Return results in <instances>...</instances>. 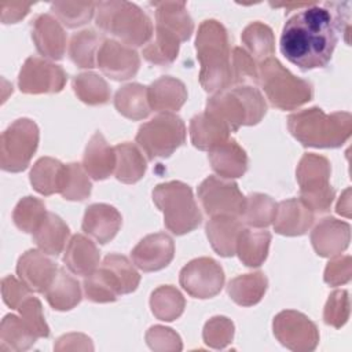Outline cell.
<instances>
[{
    "mask_svg": "<svg viewBox=\"0 0 352 352\" xmlns=\"http://www.w3.org/2000/svg\"><path fill=\"white\" fill-rule=\"evenodd\" d=\"M100 260V253L96 245L81 234H76L67 242L63 263L70 272L81 276H88L94 271Z\"/></svg>",
    "mask_w": 352,
    "mask_h": 352,
    "instance_id": "25",
    "label": "cell"
},
{
    "mask_svg": "<svg viewBox=\"0 0 352 352\" xmlns=\"http://www.w3.org/2000/svg\"><path fill=\"white\" fill-rule=\"evenodd\" d=\"M351 190L346 188L341 197V199L337 204V213L349 217L351 216Z\"/></svg>",
    "mask_w": 352,
    "mask_h": 352,
    "instance_id": "56",
    "label": "cell"
},
{
    "mask_svg": "<svg viewBox=\"0 0 352 352\" xmlns=\"http://www.w3.org/2000/svg\"><path fill=\"white\" fill-rule=\"evenodd\" d=\"M274 334L282 345L297 352L314 351L319 342L316 324L293 309L282 311L274 318Z\"/></svg>",
    "mask_w": 352,
    "mask_h": 352,
    "instance_id": "12",
    "label": "cell"
},
{
    "mask_svg": "<svg viewBox=\"0 0 352 352\" xmlns=\"http://www.w3.org/2000/svg\"><path fill=\"white\" fill-rule=\"evenodd\" d=\"M257 81L270 103L280 110H294L309 102L314 95L311 82L292 74L274 56L260 62Z\"/></svg>",
    "mask_w": 352,
    "mask_h": 352,
    "instance_id": "6",
    "label": "cell"
},
{
    "mask_svg": "<svg viewBox=\"0 0 352 352\" xmlns=\"http://www.w3.org/2000/svg\"><path fill=\"white\" fill-rule=\"evenodd\" d=\"M153 201L164 213L165 227L176 235L195 230L202 221L192 190L183 182L172 180L158 184L153 190Z\"/></svg>",
    "mask_w": 352,
    "mask_h": 352,
    "instance_id": "7",
    "label": "cell"
},
{
    "mask_svg": "<svg viewBox=\"0 0 352 352\" xmlns=\"http://www.w3.org/2000/svg\"><path fill=\"white\" fill-rule=\"evenodd\" d=\"M349 32V3H312L289 18L282 29L280 52L301 70L324 67L334 52L338 33Z\"/></svg>",
    "mask_w": 352,
    "mask_h": 352,
    "instance_id": "1",
    "label": "cell"
},
{
    "mask_svg": "<svg viewBox=\"0 0 352 352\" xmlns=\"http://www.w3.org/2000/svg\"><path fill=\"white\" fill-rule=\"evenodd\" d=\"M190 138L194 147L209 151L212 147L230 139V129L217 118L204 111L191 118Z\"/></svg>",
    "mask_w": 352,
    "mask_h": 352,
    "instance_id": "30",
    "label": "cell"
},
{
    "mask_svg": "<svg viewBox=\"0 0 352 352\" xmlns=\"http://www.w3.org/2000/svg\"><path fill=\"white\" fill-rule=\"evenodd\" d=\"M67 76L65 70L43 58L29 56L18 76V87L23 94H55L63 89Z\"/></svg>",
    "mask_w": 352,
    "mask_h": 352,
    "instance_id": "14",
    "label": "cell"
},
{
    "mask_svg": "<svg viewBox=\"0 0 352 352\" xmlns=\"http://www.w3.org/2000/svg\"><path fill=\"white\" fill-rule=\"evenodd\" d=\"M349 241V224L334 217L322 219L311 232L312 246L322 257H334L341 254L348 248Z\"/></svg>",
    "mask_w": 352,
    "mask_h": 352,
    "instance_id": "18",
    "label": "cell"
},
{
    "mask_svg": "<svg viewBox=\"0 0 352 352\" xmlns=\"http://www.w3.org/2000/svg\"><path fill=\"white\" fill-rule=\"evenodd\" d=\"M32 38L37 51L52 60L63 58L66 51V33L56 18L40 14L32 22Z\"/></svg>",
    "mask_w": 352,
    "mask_h": 352,
    "instance_id": "19",
    "label": "cell"
},
{
    "mask_svg": "<svg viewBox=\"0 0 352 352\" xmlns=\"http://www.w3.org/2000/svg\"><path fill=\"white\" fill-rule=\"evenodd\" d=\"M155 7L157 26H161L179 37L180 41H186L191 37L194 23L187 12L186 3L183 1H155L151 3Z\"/></svg>",
    "mask_w": 352,
    "mask_h": 352,
    "instance_id": "27",
    "label": "cell"
},
{
    "mask_svg": "<svg viewBox=\"0 0 352 352\" xmlns=\"http://www.w3.org/2000/svg\"><path fill=\"white\" fill-rule=\"evenodd\" d=\"M96 3L92 1H55L51 4V11L66 28H78L85 25L92 18Z\"/></svg>",
    "mask_w": 352,
    "mask_h": 352,
    "instance_id": "45",
    "label": "cell"
},
{
    "mask_svg": "<svg viewBox=\"0 0 352 352\" xmlns=\"http://www.w3.org/2000/svg\"><path fill=\"white\" fill-rule=\"evenodd\" d=\"M197 58L201 63L199 82L206 92H220L232 82L231 52L226 28L216 19L204 21L195 40Z\"/></svg>",
    "mask_w": 352,
    "mask_h": 352,
    "instance_id": "2",
    "label": "cell"
},
{
    "mask_svg": "<svg viewBox=\"0 0 352 352\" xmlns=\"http://www.w3.org/2000/svg\"><path fill=\"white\" fill-rule=\"evenodd\" d=\"M99 270L107 278L118 296L132 293L139 286L140 275L125 256L117 253L107 254Z\"/></svg>",
    "mask_w": 352,
    "mask_h": 352,
    "instance_id": "28",
    "label": "cell"
},
{
    "mask_svg": "<svg viewBox=\"0 0 352 352\" xmlns=\"http://www.w3.org/2000/svg\"><path fill=\"white\" fill-rule=\"evenodd\" d=\"M1 294L4 302L12 308L16 309L19 304L30 294V290L22 283V280L14 278L12 275L4 276L1 279Z\"/></svg>",
    "mask_w": 352,
    "mask_h": 352,
    "instance_id": "54",
    "label": "cell"
},
{
    "mask_svg": "<svg viewBox=\"0 0 352 352\" xmlns=\"http://www.w3.org/2000/svg\"><path fill=\"white\" fill-rule=\"evenodd\" d=\"M147 99L150 110L170 113L186 103L187 88L180 80L165 76L147 87Z\"/></svg>",
    "mask_w": 352,
    "mask_h": 352,
    "instance_id": "23",
    "label": "cell"
},
{
    "mask_svg": "<svg viewBox=\"0 0 352 352\" xmlns=\"http://www.w3.org/2000/svg\"><path fill=\"white\" fill-rule=\"evenodd\" d=\"M209 162L213 170L224 179L241 177L248 169V155L234 139L212 147L209 150Z\"/></svg>",
    "mask_w": 352,
    "mask_h": 352,
    "instance_id": "22",
    "label": "cell"
},
{
    "mask_svg": "<svg viewBox=\"0 0 352 352\" xmlns=\"http://www.w3.org/2000/svg\"><path fill=\"white\" fill-rule=\"evenodd\" d=\"M351 274H352L351 256H341L327 263L323 279L330 286H340L351 280Z\"/></svg>",
    "mask_w": 352,
    "mask_h": 352,
    "instance_id": "53",
    "label": "cell"
},
{
    "mask_svg": "<svg viewBox=\"0 0 352 352\" xmlns=\"http://www.w3.org/2000/svg\"><path fill=\"white\" fill-rule=\"evenodd\" d=\"M231 73L234 84L256 82L258 80V67L256 66L252 55L241 48L235 47L231 54Z\"/></svg>",
    "mask_w": 352,
    "mask_h": 352,
    "instance_id": "49",
    "label": "cell"
},
{
    "mask_svg": "<svg viewBox=\"0 0 352 352\" xmlns=\"http://www.w3.org/2000/svg\"><path fill=\"white\" fill-rule=\"evenodd\" d=\"M267 278L263 272L245 274L230 280L227 292L231 300L238 305L252 307L263 298L267 290Z\"/></svg>",
    "mask_w": 352,
    "mask_h": 352,
    "instance_id": "36",
    "label": "cell"
},
{
    "mask_svg": "<svg viewBox=\"0 0 352 352\" xmlns=\"http://www.w3.org/2000/svg\"><path fill=\"white\" fill-rule=\"evenodd\" d=\"M150 307L157 319L172 322L183 314L186 300L176 287L165 285L157 287L151 293Z\"/></svg>",
    "mask_w": 352,
    "mask_h": 352,
    "instance_id": "39",
    "label": "cell"
},
{
    "mask_svg": "<svg viewBox=\"0 0 352 352\" xmlns=\"http://www.w3.org/2000/svg\"><path fill=\"white\" fill-rule=\"evenodd\" d=\"M349 318V297L346 290H336L329 296L324 305L323 319L326 324L336 329L342 327Z\"/></svg>",
    "mask_w": 352,
    "mask_h": 352,
    "instance_id": "50",
    "label": "cell"
},
{
    "mask_svg": "<svg viewBox=\"0 0 352 352\" xmlns=\"http://www.w3.org/2000/svg\"><path fill=\"white\" fill-rule=\"evenodd\" d=\"M205 111L223 122L230 132H235L243 125L258 124L267 111V103L253 85H239L210 96Z\"/></svg>",
    "mask_w": 352,
    "mask_h": 352,
    "instance_id": "4",
    "label": "cell"
},
{
    "mask_svg": "<svg viewBox=\"0 0 352 352\" xmlns=\"http://www.w3.org/2000/svg\"><path fill=\"white\" fill-rule=\"evenodd\" d=\"M287 129L305 147L336 148L349 139L352 116L346 111L326 114L319 107H311L292 113Z\"/></svg>",
    "mask_w": 352,
    "mask_h": 352,
    "instance_id": "3",
    "label": "cell"
},
{
    "mask_svg": "<svg viewBox=\"0 0 352 352\" xmlns=\"http://www.w3.org/2000/svg\"><path fill=\"white\" fill-rule=\"evenodd\" d=\"M98 67L113 80L133 77L140 66L138 52L120 41L104 40L96 55Z\"/></svg>",
    "mask_w": 352,
    "mask_h": 352,
    "instance_id": "15",
    "label": "cell"
},
{
    "mask_svg": "<svg viewBox=\"0 0 352 352\" xmlns=\"http://www.w3.org/2000/svg\"><path fill=\"white\" fill-rule=\"evenodd\" d=\"M103 41V37L92 29L76 33L69 45V56L72 62L82 69L95 67V55H98Z\"/></svg>",
    "mask_w": 352,
    "mask_h": 352,
    "instance_id": "40",
    "label": "cell"
},
{
    "mask_svg": "<svg viewBox=\"0 0 352 352\" xmlns=\"http://www.w3.org/2000/svg\"><path fill=\"white\" fill-rule=\"evenodd\" d=\"M37 340V336L29 324L16 315H6L0 327V349L1 351H26Z\"/></svg>",
    "mask_w": 352,
    "mask_h": 352,
    "instance_id": "37",
    "label": "cell"
},
{
    "mask_svg": "<svg viewBox=\"0 0 352 352\" xmlns=\"http://www.w3.org/2000/svg\"><path fill=\"white\" fill-rule=\"evenodd\" d=\"M45 214V205L41 199L34 197H25L16 204L12 212V220L21 231L33 234Z\"/></svg>",
    "mask_w": 352,
    "mask_h": 352,
    "instance_id": "46",
    "label": "cell"
},
{
    "mask_svg": "<svg viewBox=\"0 0 352 352\" xmlns=\"http://www.w3.org/2000/svg\"><path fill=\"white\" fill-rule=\"evenodd\" d=\"M270 242V231L242 228L236 239L235 253L246 267H260L268 256Z\"/></svg>",
    "mask_w": 352,
    "mask_h": 352,
    "instance_id": "31",
    "label": "cell"
},
{
    "mask_svg": "<svg viewBox=\"0 0 352 352\" xmlns=\"http://www.w3.org/2000/svg\"><path fill=\"white\" fill-rule=\"evenodd\" d=\"M180 43L176 34L155 25V37L143 48V56L153 65H170L179 54Z\"/></svg>",
    "mask_w": 352,
    "mask_h": 352,
    "instance_id": "38",
    "label": "cell"
},
{
    "mask_svg": "<svg viewBox=\"0 0 352 352\" xmlns=\"http://www.w3.org/2000/svg\"><path fill=\"white\" fill-rule=\"evenodd\" d=\"M314 223V212L300 199L280 201L276 208L274 228L280 235L297 236L308 231Z\"/></svg>",
    "mask_w": 352,
    "mask_h": 352,
    "instance_id": "21",
    "label": "cell"
},
{
    "mask_svg": "<svg viewBox=\"0 0 352 352\" xmlns=\"http://www.w3.org/2000/svg\"><path fill=\"white\" fill-rule=\"evenodd\" d=\"M202 337L208 346L223 349L232 341L234 323L226 316H214L206 322Z\"/></svg>",
    "mask_w": 352,
    "mask_h": 352,
    "instance_id": "47",
    "label": "cell"
},
{
    "mask_svg": "<svg viewBox=\"0 0 352 352\" xmlns=\"http://www.w3.org/2000/svg\"><path fill=\"white\" fill-rule=\"evenodd\" d=\"M48 304L56 311H69L81 301V287L77 279H74L63 267L44 293Z\"/></svg>",
    "mask_w": 352,
    "mask_h": 352,
    "instance_id": "32",
    "label": "cell"
},
{
    "mask_svg": "<svg viewBox=\"0 0 352 352\" xmlns=\"http://www.w3.org/2000/svg\"><path fill=\"white\" fill-rule=\"evenodd\" d=\"M19 311L21 318L29 324L37 338H47L50 336V327L44 319L43 307L38 298L29 294L16 308Z\"/></svg>",
    "mask_w": 352,
    "mask_h": 352,
    "instance_id": "48",
    "label": "cell"
},
{
    "mask_svg": "<svg viewBox=\"0 0 352 352\" xmlns=\"http://www.w3.org/2000/svg\"><path fill=\"white\" fill-rule=\"evenodd\" d=\"M38 146V126L29 118L14 121L0 138V166L6 172L28 168Z\"/></svg>",
    "mask_w": 352,
    "mask_h": 352,
    "instance_id": "10",
    "label": "cell"
},
{
    "mask_svg": "<svg viewBox=\"0 0 352 352\" xmlns=\"http://www.w3.org/2000/svg\"><path fill=\"white\" fill-rule=\"evenodd\" d=\"M72 87L78 99L89 106L104 104L110 99L107 82L103 77L92 72L77 74L72 81Z\"/></svg>",
    "mask_w": 352,
    "mask_h": 352,
    "instance_id": "41",
    "label": "cell"
},
{
    "mask_svg": "<svg viewBox=\"0 0 352 352\" xmlns=\"http://www.w3.org/2000/svg\"><path fill=\"white\" fill-rule=\"evenodd\" d=\"M330 162L326 157L314 153L304 154L296 175L300 186V199L312 212H326L334 199L336 191L330 184Z\"/></svg>",
    "mask_w": 352,
    "mask_h": 352,
    "instance_id": "8",
    "label": "cell"
},
{
    "mask_svg": "<svg viewBox=\"0 0 352 352\" xmlns=\"http://www.w3.org/2000/svg\"><path fill=\"white\" fill-rule=\"evenodd\" d=\"M242 43L253 59L264 60L274 54L275 38L270 26L261 22H252L242 32Z\"/></svg>",
    "mask_w": 352,
    "mask_h": 352,
    "instance_id": "42",
    "label": "cell"
},
{
    "mask_svg": "<svg viewBox=\"0 0 352 352\" xmlns=\"http://www.w3.org/2000/svg\"><path fill=\"white\" fill-rule=\"evenodd\" d=\"M114 106L120 114L129 120H143L150 114L147 87L132 82L121 87L114 96Z\"/></svg>",
    "mask_w": 352,
    "mask_h": 352,
    "instance_id": "34",
    "label": "cell"
},
{
    "mask_svg": "<svg viewBox=\"0 0 352 352\" xmlns=\"http://www.w3.org/2000/svg\"><path fill=\"white\" fill-rule=\"evenodd\" d=\"M242 228L239 217L214 216L206 223V235L219 256L231 257L235 254L236 239Z\"/></svg>",
    "mask_w": 352,
    "mask_h": 352,
    "instance_id": "26",
    "label": "cell"
},
{
    "mask_svg": "<svg viewBox=\"0 0 352 352\" xmlns=\"http://www.w3.org/2000/svg\"><path fill=\"white\" fill-rule=\"evenodd\" d=\"M198 198L206 214L242 217L246 197L232 180H224L217 176H208L198 187Z\"/></svg>",
    "mask_w": 352,
    "mask_h": 352,
    "instance_id": "11",
    "label": "cell"
},
{
    "mask_svg": "<svg viewBox=\"0 0 352 352\" xmlns=\"http://www.w3.org/2000/svg\"><path fill=\"white\" fill-rule=\"evenodd\" d=\"M122 224L120 212L107 204H92L87 208L82 219V231L96 242H110Z\"/></svg>",
    "mask_w": 352,
    "mask_h": 352,
    "instance_id": "20",
    "label": "cell"
},
{
    "mask_svg": "<svg viewBox=\"0 0 352 352\" xmlns=\"http://www.w3.org/2000/svg\"><path fill=\"white\" fill-rule=\"evenodd\" d=\"M278 204L265 194L253 192L246 198L242 219L246 224L256 228H263L274 223Z\"/></svg>",
    "mask_w": 352,
    "mask_h": 352,
    "instance_id": "43",
    "label": "cell"
},
{
    "mask_svg": "<svg viewBox=\"0 0 352 352\" xmlns=\"http://www.w3.org/2000/svg\"><path fill=\"white\" fill-rule=\"evenodd\" d=\"M146 341L154 351H180V337L169 327L153 326L146 333Z\"/></svg>",
    "mask_w": 352,
    "mask_h": 352,
    "instance_id": "52",
    "label": "cell"
},
{
    "mask_svg": "<svg viewBox=\"0 0 352 352\" xmlns=\"http://www.w3.org/2000/svg\"><path fill=\"white\" fill-rule=\"evenodd\" d=\"M175 256L173 239L165 232L144 236L131 252L133 264L144 271H160L165 268Z\"/></svg>",
    "mask_w": 352,
    "mask_h": 352,
    "instance_id": "17",
    "label": "cell"
},
{
    "mask_svg": "<svg viewBox=\"0 0 352 352\" xmlns=\"http://www.w3.org/2000/svg\"><path fill=\"white\" fill-rule=\"evenodd\" d=\"M69 235L67 224L58 214L47 212L45 217L33 232V241L41 252L56 257L65 249Z\"/></svg>",
    "mask_w": 352,
    "mask_h": 352,
    "instance_id": "29",
    "label": "cell"
},
{
    "mask_svg": "<svg viewBox=\"0 0 352 352\" xmlns=\"http://www.w3.org/2000/svg\"><path fill=\"white\" fill-rule=\"evenodd\" d=\"M32 4L30 3H10L4 1L0 4L1 11V22L3 23H15L19 19L25 18L29 12Z\"/></svg>",
    "mask_w": 352,
    "mask_h": 352,
    "instance_id": "55",
    "label": "cell"
},
{
    "mask_svg": "<svg viewBox=\"0 0 352 352\" xmlns=\"http://www.w3.org/2000/svg\"><path fill=\"white\" fill-rule=\"evenodd\" d=\"M92 184L82 165L70 162L65 165V175L60 187V195L69 201H82L89 197Z\"/></svg>",
    "mask_w": 352,
    "mask_h": 352,
    "instance_id": "44",
    "label": "cell"
},
{
    "mask_svg": "<svg viewBox=\"0 0 352 352\" xmlns=\"http://www.w3.org/2000/svg\"><path fill=\"white\" fill-rule=\"evenodd\" d=\"M135 140L148 160L168 158L186 142V125L175 113H160L139 126Z\"/></svg>",
    "mask_w": 352,
    "mask_h": 352,
    "instance_id": "9",
    "label": "cell"
},
{
    "mask_svg": "<svg viewBox=\"0 0 352 352\" xmlns=\"http://www.w3.org/2000/svg\"><path fill=\"white\" fill-rule=\"evenodd\" d=\"M96 25L128 47H142L153 36V23L140 7L129 1L96 3Z\"/></svg>",
    "mask_w": 352,
    "mask_h": 352,
    "instance_id": "5",
    "label": "cell"
},
{
    "mask_svg": "<svg viewBox=\"0 0 352 352\" xmlns=\"http://www.w3.org/2000/svg\"><path fill=\"white\" fill-rule=\"evenodd\" d=\"M179 282L191 297L210 298L223 289L224 272L216 260L199 257L182 268Z\"/></svg>",
    "mask_w": 352,
    "mask_h": 352,
    "instance_id": "13",
    "label": "cell"
},
{
    "mask_svg": "<svg viewBox=\"0 0 352 352\" xmlns=\"http://www.w3.org/2000/svg\"><path fill=\"white\" fill-rule=\"evenodd\" d=\"M84 293L88 300L94 302L116 301L118 294L100 270L94 271L84 279Z\"/></svg>",
    "mask_w": 352,
    "mask_h": 352,
    "instance_id": "51",
    "label": "cell"
},
{
    "mask_svg": "<svg viewBox=\"0 0 352 352\" xmlns=\"http://www.w3.org/2000/svg\"><path fill=\"white\" fill-rule=\"evenodd\" d=\"M59 267L44 252L30 249L25 252L16 264V274L22 283L34 293H45L54 282Z\"/></svg>",
    "mask_w": 352,
    "mask_h": 352,
    "instance_id": "16",
    "label": "cell"
},
{
    "mask_svg": "<svg viewBox=\"0 0 352 352\" xmlns=\"http://www.w3.org/2000/svg\"><path fill=\"white\" fill-rule=\"evenodd\" d=\"M65 175V165L51 157L40 158L30 170V183L41 195L60 192Z\"/></svg>",
    "mask_w": 352,
    "mask_h": 352,
    "instance_id": "35",
    "label": "cell"
},
{
    "mask_svg": "<svg viewBox=\"0 0 352 352\" xmlns=\"http://www.w3.org/2000/svg\"><path fill=\"white\" fill-rule=\"evenodd\" d=\"M82 168L94 180L107 179L116 168V151L100 132L89 139L82 157Z\"/></svg>",
    "mask_w": 352,
    "mask_h": 352,
    "instance_id": "24",
    "label": "cell"
},
{
    "mask_svg": "<svg viewBox=\"0 0 352 352\" xmlns=\"http://www.w3.org/2000/svg\"><path fill=\"white\" fill-rule=\"evenodd\" d=\"M116 151V177L126 184L139 182L146 173V160L142 151L132 143L125 142L114 146Z\"/></svg>",
    "mask_w": 352,
    "mask_h": 352,
    "instance_id": "33",
    "label": "cell"
}]
</instances>
